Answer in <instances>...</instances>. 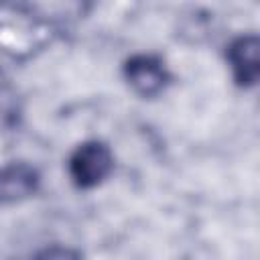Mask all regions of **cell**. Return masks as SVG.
I'll return each mask as SVG.
<instances>
[{
    "label": "cell",
    "mask_w": 260,
    "mask_h": 260,
    "mask_svg": "<svg viewBox=\"0 0 260 260\" xmlns=\"http://www.w3.org/2000/svg\"><path fill=\"white\" fill-rule=\"evenodd\" d=\"M67 169L75 187L93 189L114 171V152L102 140H85L71 152Z\"/></svg>",
    "instance_id": "cell-1"
},
{
    "label": "cell",
    "mask_w": 260,
    "mask_h": 260,
    "mask_svg": "<svg viewBox=\"0 0 260 260\" xmlns=\"http://www.w3.org/2000/svg\"><path fill=\"white\" fill-rule=\"evenodd\" d=\"M124 79L130 89L140 98H156L162 93L171 81V73L165 61L156 55L138 53L124 61Z\"/></svg>",
    "instance_id": "cell-2"
},
{
    "label": "cell",
    "mask_w": 260,
    "mask_h": 260,
    "mask_svg": "<svg viewBox=\"0 0 260 260\" xmlns=\"http://www.w3.org/2000/svg\"><path fill=\"white\" fill-rule=\"evenodd\" d=\"M225 61L238 87H254L260 77V39L256 32H246L225 47Z\"/></svg>",
    "instance_id": "cell-3"
},
{
    "label": "cell",
    "mask_w": 260,
    "mask_h": 260,
    "mask_svg": "<svg viewBox=\"0 0 260 260\" xmlns=\"http://www.w3.org/2000/svg\"><path fill=\"white\" fill-rule=\"evenodd\" d=\"M41 173L24 162L12 160L0 167V205H14L26 201L39 191Z\"/></svg>",
    "instance_id": "cell-4"
},
{
    "label": "cell",
    "mask_w": 260,
    "mask_h": 260,
    "mask_svg": "<svg viewBox=\"0 0 260 260\" xmlns=\"http://www.w3.org/2000/svg\"><path fill=\"white\" fill-rule=\"evenodd\" d=\"M20 118H22V102L18 91L10 83L0 81V134L14 130Z\"/></svg>",
    "instance_id": "cell-5"
},
{
    "label": "cell",
    "mask_w": 260,
    "mask_h": 260,
    "mask_svg": "<svg viewBox=\"0 0 260 260\" xmlns=\"http://www.w3.org/2000/svg\"><path fill=\"white\" fill-rule=\"evenodd\" d=\"M37 256H39V258H77V256H81V252H77V250H69V248L53 246V248H47V250L37 252Z\"/></svg>",
    "instance_id": "cell-6"
}]
</instances>
